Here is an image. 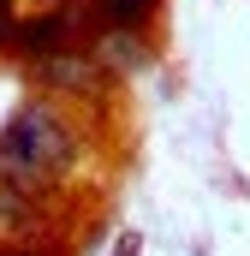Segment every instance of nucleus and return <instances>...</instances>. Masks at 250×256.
<instances>
[{
  "label": "nucleus",
  "instance_id": "obj_1",
  "mask_svg": "<svg viewBox=\"0 0 250 256\" xmlns=\"http://www.w3.org/2000/svg\"><path fill=\"white\" fill-rule=\"evenodd\" d=\"M72 155H78V143H72V131H66L48 108H24V114L12 120V131L0 137V161H6L12 173H30V179L66 173Z\"/></svg>",
  "mask_w": 250,
  "mask_h": 256
},
{
  "label": "nucleus",
  "instance_id": "obj_2",
  "mask_svg": "<svg viewBox=\"0 0 250 256\" xmlns=\"http://www.w3.org/2000/svg\"><path fill=\"white\" fill-rule=\"evenodd\" d=\"M102 6H108L114 24H143V18L155 12V0H102Z\"/></svg>",
  "mask_w": 250,
  "mask_h": 256
},
{
  "label": "nucleus",
  "instance_id": "obj_3",
  "mask_svg": "<svg viewBox=\"0 0 250 256\" xmlns=\"http://www.w3.org/2000/svg\"><path fill=\"white\" fill-rule=\"evenodd\" d=\"M108 54H114V66H137V42L114 36V42H108Z\"/></svg>",
  "mask_w": 250,
  "mask_h": 256
},
{
  "label": "nucleus",
  "instance_id": "obj_4",
  "mask_svg": "<svg viewBox=\"0 0 250 256\" xmlns=\"http://www.w3.org/2000/svg\"><path fill=\"white\" fill-rule=\"evenodd\" d=\"M114 256H137V238H120V250Z\"/></svg>",
  "mask_w": 250,
  "mask_h": 256
},
{
  "label": "nucleus",
  "instance_id": "obj_5",
  "mask_svg": "<svg viewBox=\"0 0 250 256\" xmlns=\"http://www.w3.org/2000/svg\"><path fill=\"white\" fill-rule=\"evenodd\" d=\"M0 12H6V0H0Z\"/></svg>",
  "mask_w": 250,
  "mask_h": 256
}]
</instances>
